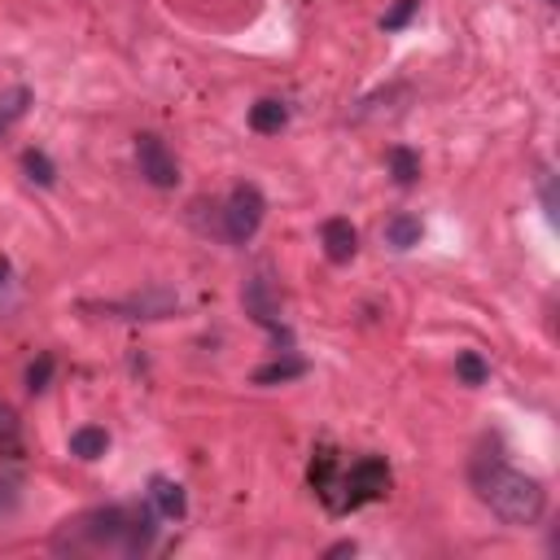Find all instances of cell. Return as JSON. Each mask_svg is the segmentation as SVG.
Masks as SVG:
<instances>
[{
  "mask_svg": "<svg viewBox=\"0 0 560 560\" xmlns=\"http://www.w3.org/2000/svg\"><path fill=\"white\" fill-rule=\"evenodd\" d=\"M472 486H477V499L512 529H529L547 512V490L534 477H525V472H516L499 459L472 464Z\"/></svg>",
  "mask_w": 560,
  "mask_h": 560,
  "instance_id": "6da1fadb",
  "label": "cell"
},
{
  "mask_svg": "<svg viewBox=\"0 0 560 560\" xmlns=\"http://www.w3.org/2000/svg\"><path fill=\"white\" fill-rule=\"evenodd\" d=\"M385 490H389V464H385L381 455H363V459L350 464V472H341V499H337V512L376 503V499H385Z\"/></svg>",
  "mask_w": 560,
  "mask_h": 560,
  "instance_id": "7a4b0ae2",
  "label": "cell"
},
{
  "mask_svg": "<svg viewBox=\"0 0 560 560\" xmlns=\"http://www.w3.org/2000/svg\"><path fill=\"white\" fill-rule=\"evenodd\" d=\"M262 214H267V201L254 184H236L228 192V206H223V236L232 245H245L254 241V232L262 228Z\"/></svg>",
  "mask_w": 560,
  "mask_h": 560,
  "instance_id": "3957f363",
  "label": "cell"
},
{
  "mask_svg": "<svg viewBox=\"0 0 560 560\" xmlns=\"http://www.w3.org/2000/svg\"><path fill=\"white\" fill-rule=\"evenodd\" d=\"M136 166H140V179L153 184V188H175L179 184V162L166 149V140L153 136V131L136 136Z\"/></svg>",
  "mask_w": 560,
  "mask_h": 560,
  "instance_id": "277c9868",
  "label": "cell"
},
{
  "mask_svg": "<svg viewBox=\"0 0 560 560\" xmlns=\"http://www.w3.org/2000/svg\"><path fill=\"white\" fill-rule=\"evenodd\" d=\"M241 302H245V315H249L254 324H262L276 341H284V346H289V328L280 324V298H276V289H271L267 271H254V276L245 280Z\"/></svg>",
  "mask_w": 560,
  "mask_h": 560,
  "instance_id": "5b68a950",
  "label": "cell"
},
{
  "mask_svg": "<svg viewBox=\"0 0 560 560\" xmlns=\"http://www.w3.org/2000/svg\"><path fill=\"white\" fill-rule=\"evenodd\" d=\"M319 245H324V258L328 262H350L359 254V232H354L350 219L332 214V219L319 223Z\"/></svg>",
  "mask_w": 560,
  "mask_h": 560,
  "instance_id": "8992f818",
  "label": "cell"
},
{
  "mask_svg": "<svg viewBox=\"0 0 560 560\" xmlns=\"http://www.w3.org/2000/svg\"><path fill=\"white\" fill-rule=\"evenodd\" d=\"M127 521H131V512H127V508H105V512H92V516H83L79 525H83V534H88L96 547H118V551H122V538H127Z\"/></svg>",
  "mask_w": 560,
  "mask_h": 560,
  "instance_id": "52a82bcc",
  "label": "cell"
},
{
  "mask_svg": "<svg viewBox=\"0 0 560 560\" xmlns=\"http://www.w3.org/2000/svg\"><path fill=\"white\" fill-rule=\"evenodd\" d=\"M149 499H153V512L166 516V521H179L188 512V494L171 477H149Z\"/></svg>",
  "mask_w": 560,
  "mask_h": 560,
  "instance_id": "ba28073f",
  "label": "cell"
},
{
  "mask_svg": "<svg viewBox=\"0 0 560 560\" xmlns=\"http://www.w3.org/2000/svg\"><path fill=\"white\" fill-rule=\"evenodd\" d=\"M311 490L337 512V490H341V477H337V459H332V451H319L315 459H311Z\"/></svg>",
  "mask_w": 560,
  "mask_h": 560,
  "instance_id": "9c48e42d",
  "label": "cell"
},
{
  "mask_svg": "<svg viewBox=\"0 0 560 560\" xmlns=\"http://www.w3.org/2000/svg\"><path fill=\"white\" fill-rule=\"evenodd\" d=\"M31 88H22V83H13V88H4L0 92V136H9L22 118H26V109H31Z\"/></svg>",
  "mask_w": 560,
  "mask_h": 560,
  "instance_id": "30bf717a",
  "label": "cell"
},
{
  "mask_svg": "<svg viewBox=\"0 0 560 560\" xmlns=\"http://www.w3.org/2000/svg\"><path fill=\"white\" fill-rule=\"evenodd\" d=\"M105 451H109V433L101 424H79L70 433V455L74 459H101Z\"/></svg>",
  "mask_w": 560,
  "mask_h": 560,
  "instance_id": "8fae6325",
  "label": "cell"
},
{
  "mask_svg": "<svg viewBox=\"0 0 560 560\" xmlns=\"http://www.w3.org/2000/svg\"><path fill=\"white\" fill-rule=\"evenodd\" d=\"M289 122V105L284 101H258V105H249V127L258 131V136H271V131H280Z\"/></svg>",
  "mask_w": 560,
  "mask_h": 560,
  "instance_id": "7c38bea8",
  "label": "cell"
},
{
  "mask_svg": "<svg viewBox=\"0 0 560 560\" xmlns=\"http://www.w3.org/2000/svg\"><path fill=\"white\" fill-rule=\"evenodd\" d=\"M385 162H389V175H394V184L411 188V184L420 179V158H416L407 144H394V149L385 153Z\"/></svg>",
  "mask_w": 560,
  "mask_h": 560,
  "instance_id": "4fadbf2b",
  "label": "cell"
},
{
  "mask_svg": "<svg viewBox=\"0 0 560 560\" xmlns=\"http://www.w3.org/2000/svg\"><path fill=\"white\" fill-rule=\"evenodd\" d=\"M385 245H394V249L420 245V219H416V214H394V219L385 223Z\"/></svg>",
  "mask_w": 560,
  "mask_h": 560,
  "instance_id": "5bb4252c",
  "label": "cell"
},
{
  "mask_svg": "<svg viewBox=\"0 0 560 560\" xmlns=\"http://www.w3.org/2000/svg\"><path fill=\"white\" fill-rule=\"evenodd\" d=\"M153 534H158L153 512H131V521H127V538H122V551H127V556L144 551V547L153 542Z\"/></svg>",
  "mask_w": 560,
  "mask_h": 560,
  "instance_id": "9a60e30c",
  "label": "cell"
},
{
  "mask_svg": "<svg viewBox=\"0 0 560 560\" xmlns=\"http://www.w3.org/2000/svg\"><path fill=\"white\" fill-rule=\"evenodd\" d=\"M302 372H306L302 359H276V363H267V368L254 372V385H284V381H298Z\"/></svg>",
  "mask_w": 560,
  "mask_h": 560,
  "instance_id": "2e32d148",
  "label": "cell"
},
{
  "mask_svg": "<svg viewBox=\"0 0 560 560\" xmlns=\"http://www.w3.org/2000/svg\"><path fill=\"white\" fill-rule=\"evenodd\" d=\"M22 171H26V179L39 184V188H48V184L57 179V166L48 162L44 149H26V153H22Z\"/></svg>",
  "mask_w": 560,
  "mask_h": 560,
  "instance_id": "e0dca14e",
  "label": "cell"
},
{
  "mask_svg": "<svg viewBox=\"0 0 560 560\" xmlns=\"http://www.w3.org/2000/svg\"><path fill=\"white\" fill-rule=\"evenodd\" d=\"M455 376H459L464 385H486L490 368H486V359H481L477 350H464V354L455 359Z\"/></svg>",
  "mask_w": 560,
  "mask_h": 560,
  "instance_id": "ac0fdd59",
  "label": "cell"
},
{
  "mask_svg": "<svg viewBox=\"0 0 560 560\" xmlns=\"http://www.w3.org/2000/svg\"><path fill=\"white\" fill-rule=\"evenodd\" d=\"M52 368H57V363H52V354H39V359L26 368V389H31V394L48 389V381H52Z\"/></svg>",
  "mask_w": 560,
  "mask_h": 560,
  "instance_id": "d6986e66",
  "label": "cell"
},
{
  "mask_svg": "<svg viewBox=\"0 0 560 560\" xmlns=\"http://www.w3.org/2000/svg\"><path fill=\"white\" fill-rule=\"evenodd\" d=\"M416 9H420V0H398V4L385 13V22H381V26H385V31H398V26H407V22H411V13H416Z\"/></svg>",
  "mask_w": 560,
  "mask_h": 560,
  "instance_id": "ffe728a7",
  "label": "cell"
},
{
  "mask_svg": "<svg viewBox=\"0 0 560 560\" xmlns=\"http://www.w3.org/2000/svg\"><path fill=\"white\" fill-rule=\"evenodd\" d=\"M13 433H18V420H13V411L0 402V442H13Z\"/></svg>",
  "mask_w": 560,
  "mask_h": 560,
  "instance_id": "44dd1931",
  "label": "cell"
},
{
  "mask_svg": "<svg viewBox=\"0 0 560 560\" xmlns=\"http://www.w3.org/2000/svg\"><path fill=\"white\" fill-rule=\"evenodd\" d=\"M324 556H354V542H337V547H328Z\"/></svg>",
  "mask_w": 560,
  "mask_h": 560,
  "instance_id": "7402d4cb",
  "label": "cell"
},
{
  "mask_svg": "<svg viewBox=\"0 0 560 560\" xmlns=\"http://www.w3.org/2000/svg\"><path fill=\"white\" fill-rule=\"evenodd\" d=\"M547 4H556V0H547Z\"/></svg>",
  "mask_w": 560,
  "mask_h": 560,
  "instance_id": "603a6c76",
  "label": "cell"
}]
</instances>
